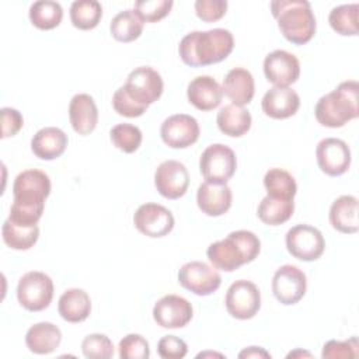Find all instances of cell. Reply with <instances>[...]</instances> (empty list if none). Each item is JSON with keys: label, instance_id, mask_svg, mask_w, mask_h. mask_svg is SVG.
Segmentation results:
<instances>
[{"label": "cell", "instance_id": "1", "mask_svg": "<svg viewBox=\"0 0 359 359\" xmlns=\"http://www.w3.org/2000/svg\"><path fill=\"white\" fill-rule=\"evenodd\" d=\"M49 194L50 180L46 172L36 168L20 172L13 184L14 201L8 217L18 224H36L43 213L45 199Z\"/></svg>", "mask_w": 359, "mask_h": 359}, {"label": "cell", "instance_id": "2", "mask_svg": "<svg viewBox=\"0 0 359 359\" xmlns=\"http://www.w3.org/2000/svg\"><path fill=\"white\" fill-rule=\"evenodd\" d=\"M234 48V38L229 29L213 28L187 34L178 46L182 62L188 66H208L226 59Z\"/></svg>", "mask_w": 359, "mask_h": 359}, {"label": "cell", "instance_id": "3", "mask_svg": "<svg viewBox=\"0 0 359 359\" xmlns=\"http://www.w3.org/2000/svg\"><path fill=\"white\" fill-rule=\"evenodd\" d=\"M261 250L259 238L248 230L231 231L226 238L208 247V258L216 269L233 272L254 261Z\"/></svg>", "mask_w": 359, "mask_h": 359}, {"label": "cell", "instance_id": "4", "mask_svg": "<svg viewBox=\"0 0 359 359\" xmlns=\"http://www.w3.org/2000/svg\"><path fill=\"white\" fill-rule=\"evenodd\" d=\"M271 11L280 34L294 45L307 43L316 34V17L306 0H273Z\"/></svg>", "mask_w": 359, "mask_h": 359}, {"label": "cell", "instance_id": "5", "mask_svg": "<svg viewBox=\"0 0 359 359\" xmlns=\"http://www.w3.org/2000/svg\"><path fill=\"white\" fill-rule=\"evenodd\" d=\"M359 84L355 80L342 81L335 90L323 95L314 108L316 119L327 128H341L348 121L358 118Z\"/></svg>", "mask_w": 359, "mask_h": 359}, {"label": "cell", "instance_id": "6", "mask_svg": "<svg viewBox=\"0 0 359 359\" xmlns=\"http://www.w3.org/2000/svg\"><path fill=\"white\" fill-rule=\"evenodd\" d=\"M53 297V282L41 271L24 273L17 285L18 303L28 311L45 310Z\"/></svg>", "mask_w": 359, "mask_h": 359}, {"label": "cell", "instance_id": "7", "mask_svg": "<svg viewBox=\"0 0 359 359\" xmlns=\"http://www.w3.org/2000/svg\"><path fill=\"white\" fill-rule=\"evenodd\" d=\"M237 158L234 151L222 143L208 146L199 158V170L208 182L227 184L234 175Z\"/></svg>", "mask_w": 359, "mask_h": 359}, {"label": "cell", "instance_id": "8", "mask_svg": "<svg viewBox=\"0 0 359 359\" xmlns=\"http://www.w3.org/2000/svg\"><path fill=\"white\" fill-rule=\"evenodd\" d=\"M227 313L237 320H250L261 309V293L255 283L238 279L230 285L224 299Z\"/></svg>", "mask_w": 359, "mask_h": 359}, {"label": "cell", "instance_id": "9", "mask_svg": "<svg viewBox=\"0 0 359 359\" xmlns=\"http://www.w3.org/2000/svg\"><path fill=\"white\" fill-rule=\"evenodd\" d=\"M287 251L300 261L318 259L325 248V240L321 231L309 224H296L286 233Z\"/></svg>", "mask_w": 359, "mask_h": 359}, {"label": "cell", "instance_id": "10", "mask_svg": "<svg viewBox=\"0 0 359 359\" xmlns=\"http://www.w3.org/2000/svg\"><path fill=\"white\" fill-rule=\"evenodd\" d=\"M178 282L182 287L198 296H209L219 289L222 276L206 262L191 261L180 268Z\"/></svg>", "mask_w": 359, "mask_h": 359}, {"label": "cell", "instance_id": "11", "mask_svg": "<svg viewBox=\"0 0 359 359\" xmlns=\"http://www.w3.org/2000/svg\"><path fill=\"white\" fill-rule=\"evenodd\" d=\"M123 87L135 101L149 107L161 97L164 83L157 70L140 66L129 73Z\"/></svg>", "mask_w": 359, "mask_h": 359}, {"label": "cell", "instance_id": "12", "mask_svg": "<svg viewBox=\"0 0 359 359\" xmlns=\"http://www.w3.org/2000/svg\"><path fill=\"white\" fill-rule=\"evenodd\" d=\"M307 279L302 269L294 265H282L272 278V292L278 302L290 306L303 299Z\"/></svg>", "mask_w": 359, "mask_h": 359}, {"label": "cell", "instance_id": "13", "mask_svg": "<svg viewBox=\"0 0 359 359\" xmlns=\"http://www.w3.org/2000/svg\"><path fill=\"white\" fill-rule=\"evenodd\" d=\"M133 223L142 234L151 238H160L172 230L174 216L163 205L143 203L135 212Z\"/></svg>", "mask_w": 359, "mask_h": 359}, {"label": "cell", "instance_id": "14", "mask_svg": "<svg viewBox=\"0 0 359 359\" xmlns=\"http://www.w3.org/2000/svg\"><path fill=\"white\" fill-rule=\"evenodd\" d=\"M198 121L187 114H175L164 119L160 128L163 142L171 149H185L194 144L199 137Z\"/></svg>", "mask_w": 359, "mask_h": 359}, {"label": "cell", "instance_id": "15", "mask_svg": "<svg viewBox=\"0 0 359 359\" xmlns=\"http://www.w3.org/2000/svg\"><path fill=\"white\" fill-rule=\"evenodd\" d=\"M154 185L158 194L167 199H178L184 196L189 185L187 167L177 160L163 161L156 168Z\"/></svg>", "mask_w": 359, "mask_h": 359}, {"label": "cell", "instance_id": "16", "mask_svg": "<svg viewBox=\"0 0 359 359\" xmlns=\"http://www.w3.org/2000/svg\"><path fill=\"white\" fill-rule=\"evenodd\" d=\"M316 157L320 170L331 177L345 174L351 165V150L344 140L337 137L320 140L316 149Z\"/></svg>", "mask_w": 359, "mask_h": 359}, {"label": "cell", "instance_id": "17", "mask_svg": "<svg viewBox=\"0 0 359 359\" xmlns=\"http://www.w3.org/2000/svg\"><path fill=\"white\" fill-rule=\"evenodd\" d=\"M192 316V304L178 294H165L153 307V318L163 328H182Z\"/></svg>", "mask_w": 359, "mask_h": 359}, {"label": "cell", "instance_id": "18", "mask_svg": "<svg viewBox=\"0 0 359 359\" xmlns=\"http://www.w3.org/2000/svg\"><path fill=\"white\" fill-rule=\"evenodd\" d=\"M264 73L268 81L278 87H289L300 76L299 59L283 49L268 53L264 59Z\"/></svg>", "mask_w": 359, "mask_h": 359}, {"label": "cell", "instance_id": "19", "mask_svg": "<svg viewBox=\"0 0 359 359\" xmlns=\"http://www.w3.org/2000/svg\"><path fill=\"white\" fill-rule=\"evenodd\" d=\"M265 115L273 119H286L293 116L300 107V97L290 87L273 86L269 88L261 101Z\"/></svg>", "mask_w": 359, "mask_h": 359}, {"label": "cell", "instance_id": "20", "mask_svg": "<svg viewBox=\"0 0 359 359\" xmlns=\"http://www.w3.org/2000/svg\"><path fill=\"white\" fill-rule=\"evenodd\" d=\"M233 201L231 189L227 184H213L205 181L199 185L196 192V202L199 209L212 217L224 215Z\"/></svg>", "mask_w": 359, "mask_h": 359}, {"label": "cell", "instance_id": "21", "mask_svg": "<svg viewBox=\"0 0 359 359\" xmlns=\"http://www.w3.org/2000/svg\"><path fill=\"white\" fill-rule=\"evenodd\" d=\"M188 101L199 111H212L222 102L223 88L210 76H198L188 84Z\"/></svg>", "mask_w": 359, "mask_h": 359}, {"label": "cell", "instance_id": "22", "mask_svg": "<svg viewBox=\"0 0 359 359\" xmlns=\"http://www.w3.org/2000/svg\"><path fill=\"white\" fill-rule=\"evenodd\" d=\"M69 119L74 132L81 136L90 135L98 123V108L90 94H76L69 104Z\"/></svg>", "mask_w": 359, "mask_h": 359}, {"label": "cell", "instance_id": "23", "mask_svg": "<svg viewBox=\"0 0 359 359\" xmlns=\"http://www.w3.org/2000/svg\"><path fill=\"white\" fill-rule=\"evenodd\" d=\"M67 146V135L56 128L46 126L39 129L31 139L32 153L42 160H55L60 157Z\"/></svg>", "mask_w": 359, "mask_h": 359}, {"label": "cell", "instance_id": "24", "mask_svg": "<svg viewBox=\"0 0 359 359\" xmlns=\"http://www.w3.org/2000/svg\"><path fill=\"white\" fill-rule=\"evenodd\" d=\"M223 94L231 100L234 105H245L251 102L255 93L252 74L244 67L231 69L223 79Z\"/></svg>", "mask_w": 359, "mask_h": 359}, {"label": "cell", "instance_id": "25", "mask_svg": "<svg viewBox=\"0 0 359 359\" xmlns=\"http://www.w3.org/2000/svg\"><path fill=\"white\" fill-rule=\"evenodd\" d=\"M331 226L345 234H352L359 230L358 219V199L352 195H342L337 198L330 208Z\"/></svg>", "mask_w": 359, "mask_h": 359}, {"label": "cell", "instance_id": "26", "mask_svg": "<svg viewBox=\"0 0 359 359\" xmlns=\"http://www.w3.org/2000/svg\"><path fill=\"white\" fill-rule=\"evenodd\" d=\"M62 341L60 330L48 321L31 325L25 334L27 348L36 355H48L53 352Z\"/></svg>", "mask_w": 359, "mask_h": 359}, {"label": "cell", "instance_id": "27", "mask_svg": "<svg viewBox=\"0 0 359 359\" xmlns=\"http://www.w3.org/2000/svg\"><path fill=\"white\" fill-rule=\"evenodd\" d=\"M60 317L67 323H81L91 313V300L87 292L79 287L67 289L62 293L57 303Z\"/></svg>", "mask_w": 359, "mask_h": 359}, {"label": "cell", "instance_id": "28", "mask_svg": "<svg viewBox=\"0 0 359 359\" xmlns=\"http://www.w3.org/2000/svg\"><path fill=\"white\" fill-rule=\"evenodd\" d=\"M251 121L252 119L248 109L234 104H229L220 108L216 118V123L220 132L231 137H240L245 135L251 128Z\"/></svg>", "mask_w": 359, "mask_h": 359}, {"label": "cell", "instance_id": "29", "mask_svg": "<svg viewBox=\"0 0 359 359\" xmlns=\"http://www.w3.org/2000/svg\"><path fill=\"white\" fill-rule=\"evenodd\" d=\"M294 210L293 199H280L266 195L258 205L257 215L268 226H278L287 222Z\"/></svg>", "mask_w": 359, "mask_h": 359}, {"label": "cell", "instance_id": "30", "mask_svg": "<svg viewBox=\"0 0 359 359\" xmlns=\"http://www.w3.org/2000/svg\"><path fill=\"white\" fill-rule=\"evenodd\" d=\"M143 21L135 11V8H128L119 11L109 24V31L114 39L119 42H132L142 35Z\"/></svg>", "mask_w": 359, "mask_h": 359}, {"label": "cell", "instance_id": "31", "mask_svg": "<svg viewBox=\"0 0 359 359\" xmlns=\"http://www.w3.org/2000/svg\"><path fill=\"white\" fill-rule=\"evenodd\" d=\"M63 18V8L53 0H38L29 7V20L39 29L56 28Z\"/></svg>", "mask_w": 359, "mask_h": 359}, {"label": "cell", "instance_id": "32", "mask_svg": "<svg viewBox=\"0 0 359 359\" xmlns=\"http://www.w3.org/2000/svg\"><path fill=\"white\" fill-rule=\"evenodd\" d=\"M102 17L101 3L97 0H76L70 6L72 24L83 31L93 29Z\"/></svg>", "mask_w": 359, "mask_h": 359}, {"label": "cell", "instance_id": "33", "mask_svg": "<svg viewBox=\"0 0 359 359\" xmlns=\"http://www.w3.org/2000/svg\"><path fill=\"white\" fill-rule=\"evenodd\" d=\"M358 14H359V4H341L334 7L330 11L328 22L331 28L345 36L358 35Z\"/></svg>", "mask_w": 359, "mask_h": 359}, {"label": "cell", "instance_id": "34", "mask_svg": "<svg viewBox=\"0 0 359 359\" xmlns=\"http://www.w3.org/2000/svg\"><path fill=\"white\" fill-rule=\"evenodd\" d=\"M264 185L269 196L280 199H293L297 185L290 172L282 168H271L264 177Z\"/></svg>", "mask_w": 359, "mask_h": 359}, {"label": "cell", "instance_id": "35", "mask_svg": "<svg viewBox=\"0 0 359 359\" xmlns=\"http://www.w3.org/2000/svg\"><path fill=\"white\" fill-rule=\"evenodd\" d=\"M1 236L7 247L13 250H29L38 241L39 229L36 224L31 227H22L13 224L10 220H6L1 227Z\"/></svg>", "mask_w": 359, "mask_h": 359}, {"label": "cell", "instance_id": "36", "mask_svg": "<svg viewBox=\"0 0 359 359\" xmlns=\"http://www.w3.org/2000/svg\"><path fill=\"white\" fill-rule=\"evenodd\" d=\"M111 142L123 153H133L142 144V130L132 123H118L109 132Z\"/></svg>", "mask_w": 359, "mask_h": 359}, {"label": "cell", "instance_id": "37", "mask_svg": "<svg viewBox=\"0 0 359 359\" xmlns=\"http://www.w3.org/2000/svg\"><path fill=\"white\" fill-rule=\"evenodd\" d=\"M172 6V0H137L135 11L143 22H156L168 15Z\"/></svg>", "mask_w": 359, "mask_h": 359}, {"label": "cell", "instance_id": "38", "mask_svg": "<svg viewBox=\"0 0 359 359\" xmlns=\"http://www.w3.org/2000/svg\"><path fill=\"white\" fill-rule=\"evenodd\" d=\"M81 351L88 359H108L114 355V345L104 334H90L83 339Z\"/></svg>", "mask_w": 359, "mask_h": 359}, {"label": "cell", "instance_id": "39", "mask_svg": "<svg viewBox=\"0 0 359 359\" xmlns=\"http://www.w3.org/2000/svg\"><path fill=\"white\" fill-rule=\"evenodd\" d=\"M119 358L147 359L150 356L149 342L139 334H128L119 341Z\"/></svg>", "mask_w": 359, "mask_h": 359}, {"label": "cell", "instance_id": "40", "mask_svg": "<svg viewBox=\"0 0 359 359\" xmlns=\"http://www.w3.org/2000/svg\"><path fill=\"white\" fill-rule=\"evenodd\" d=\"M112 107L115 109L116 114L126 116V118H137L140 115H143L147 111V105L139 104L137 101H135L128 91L125 90V87H119L112 97Z\"/></svg>", "mask_w": 359, "mask_h": 359}, {"label": "cell", "instance_id": "41", "mask_svg": "<svg viewBox=\"0 0 359 359\" xmlns=\"http://www.w3.org/2000/svg\"><path fill=\"white\" fill-rule=\"evenodd\" d=\"M359 353V342L356 337L346 341L331 339L324 344L321 356L324 359H338V358H356Z\"/></svg>", "mask_w": 359, "mask_h": 359}, {"label": "cell", "instance_id": "42", "mask_svg": "<svg viewBox=\"0 0 359 359\" xmlns=\"http://www.w3.org/2000/svg\"><path fill=\"white\" fill-rule=\"evenodd\" d=\"M196 15L206 22H213L220 20L227 10L226 0H196L195 1Z\"/></svg>", "mask_w": 359, "mask_h": 359}, {"label": "cell", "instance_id": "43", "mask_svg": "<svg viewBox=\"0 0 359 359\" xmlns=\"http://www.w3.org/2000/svg\"><path fill=\"white\" fill-rule=\"evenodd\" d=\"M157 352L163 359H182L188 352V345L175 335H165L158 341Z\"/></svg>", "mask_w": 359, "mask_h": 359}, {"label": "cell", "instance_id": "44", "mask_svg": "<svg viewBox=\"0 0 359 359\" xmlns=\"http://www.w3.org/2000/svg\"><path fill=\"white\" fill-rule=\"evenodd\" d=\"M0 114H1V137L6 139L17 135L24 125L21 112L10 107H3L0 109Z\"/></svg>", "mask_w": 359, "mask_h": 359}, {"label": "cell", "instance_id": "45", "mask_svg": "<svg viewBox=\"0 0 359 359\" xmlns=\"http://www.w3.org/2000/svg\"><path fill=\"white\" fill-rule=\"evenodd\" d=\"M238 358H269L271 359V355L261 346H248L238 353Z\"/></svg>", "mask_w": 359, "mask_h": 359}, {"label": "cell", "instance_id": "46", "mask_svg": "<svg viewBox=\"0 0 359 359\" xmlns=\"http://www.w3.org/2000/svg\"><path fill=\"white\" fill-rule=\"evenodd\" d=\"M294 355H299V356H311L309 352H302V351H296V352H290L289 355H287V358H293Z\"/></svg>", "mask_w": 359, "mask_h": 359}, {"label": "cell", "instance_id": "47", "mask_svg": "<svg viewBox=\"0 0 359 359\" xmlns=\"http://www.w3.org/2000/svg\"><path fill=\"white\" fill-rule=\"evenodd\" d=\"M205 356H219V358H223V355L220 353H212V352H205V353H199L196 358H205Z\"/></svg>", "mask_w": 359, "mask_h": 359}]
</instances>
